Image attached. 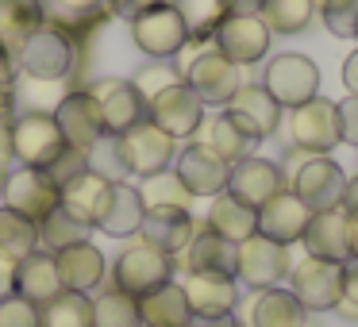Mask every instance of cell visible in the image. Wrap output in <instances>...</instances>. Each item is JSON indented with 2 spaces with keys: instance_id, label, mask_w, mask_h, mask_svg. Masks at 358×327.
Returning a JSON list of instances; mask_svg holds the SVG:
<instances>
[{
  "instance_id": "6da1fadb",
  "label": "cell",
  "mask_w": 358,
  "mask_h": 327,
  "mask_svg": "<svg viewBox=\"0 0 358 327\" xmlns=\"http://www.w3.org/2000/svg\"><path fill=\"white\" fill-rule=\"evenodd\" d=\"M16 58H20V70L35 81H62V78H70L73 66H78L73 39L62 27H50V24H43L39 31L16 50Z\"/></svg>"
},
{
  "instance_id": "7a4b0ae2",
  "label": "cell",
  "mask_w": 358,
  "mask_h": 327,
  "mask_svg": "<svg viewBox=\"0 0 358 327\" xmlns=\"http://www.w3.org/2000/svg\"><path fill=\"white\" fill-rule=\"evenodd\" d=\"M8 143H12V158L31 166V170H47L66 147L55 112H27V116H20L8 127Z\"/></svg>"
},
{
  "instance_id": "3957f363",
  "label": "cell",
  "mask_w": 358,
  "mask_h": 327,
  "mask_svg": "<svg viewBox=\"0 0 358 327\" xmlns=\"http://www.w3.org/2000/svg\"><path fill=\"white\" fill-rule=\"evenodd\" d=\"M0 204L20 216H27L31 224H43L50 212L62 204V189L47 177V170H31V166H20L4 177L0 189Z\"/></svg>"
},
{
  "instance_id": "277c9868",
  "label": "cell",
  "mask_w": 358,
  "mask_h": 327,
  "mask_svg": "<svg viewBox=\"0 0 358 327\" xmlns=\"http://www.w3.org/2000/svg\"><path fill=\"white\" fill-rule=\"evenodd\" d=\"M131 39L143 54H150L155 62H166L193 39V31H189L178 4H162V8H150L131 20Z\"/></svg>"
},
{
  "instance_id": "5b68a950",
  "label": "cell",
  "mask_w": 358,
  "mask_h": 327,
  "mask_svg": "<svg viewBox=\"0 0 358 327\" xmlns=\"http://www.w3.org/2000/svg\"><path fill=\"white\" fill-rule=\"evenodd\" d=\"M289 189H293L312 212H327V208H339L343 204L347 173H343L339 162H331L327 154H304L301 166L289 173Z\"/></svg>"
},
{
  "instance_id": "8992f818",
  "label": "cell",
  "mask_w": 358,
  "mask_h": 327,
  "mask_svg": "<svg viewBox=\"0 0 358 327\" xmlns=\"http://www.w3.org/2000/svg\"><path fill=\"white\" fill-rule=\"evenodd\" d=\"M293 262H289V247L266 239V235H250L247 242H239V254H235V281H243L247 289L262 293L273 289L289 277Z\"/></svg>"
},
{
  "instance_id": "52a82bcc",
  "label": "cell",
  "mask_w": 358,
  "mask_h": 327,
  "mask_svg": "<svg viewBox=\"0 0 358 327\" xmlns=\"http://www.w3.org/2000/svg\"><path fill=\"white\" fill-rule=\"evenodd\" d=\"M289 293L304 304V312H331L343 300V262L308 254L289 270Z\"/></svg>"
},
{
  "instance_id": "ba28073f",
  "label": "cell",
  "mask_w": 358,
  "mask_h": 327,
  "mask_svg": "<svg viewBox=\"0 0 358 327\" xmlns=\"http://www.w3.org/2000/svg\"><path fill=\"white\" fill-rule=\"evenodd\" d=\"M124 143V158H127V170L135 177H155V173L170 170L173 158H178V139L166 135L155 119H139L135 127H127L120 135Z\"/></svg>"
},
{
  "instance_id": "9c48e42d",
  "label": "cell",
  "mask_w": 358,
  "mask_h": 327,
  "mask_svg": "<svg viewBox=\"0 0 358 327\" xmlns=\"http://www.w3.org/2000/svg\"><path fill=\"white\" fill-rule=\"evenodd\" d=\"M262 89L281 104V108H301L304 101H312L320 89V70L312 58L304 54H278L266 66Z\"/></svg>"
},
{
  "instance_id": "30bf717a",
  "label": "cell",
  "mask_w": 358,
  "mask_h": 327,
  "mask_svg": "<svg viewBox=\"0 0 358 327\" xmlns=\"http://www.w3.org/2000/svg\"><path fill=\"white\" fill-rule=\"evenodd\" d=\"M173 273V258L166 254V250L150 247V242H131V247L124 250V254L116 258V289H124V293L131 296H143L150 293V289L166 285Z\"/></svg>"
},
{
  "instance_id": "8fae6325",
  "label": "cell",
  "mask_w": 358,
  "mask_h": 327,
  "mask_svg": "<svg viewBox=\"0 0 358 327\" xmlns=\"http://www.w3.org/2000/svg\"><path fill=\"white\" fill-rule=\"evenodd\" d=\"M147 119H155V124L162 127L166 135H173V139H189V135H196L204 124V104L185 81H178V85L162 89L155 101H147Z\"/></svg>"
},
{
  "instance_id": "7c38bea8",
  "label": "cell",
  "mask_w": 358,
  "mask_h": 327,
  "mask_svg": "<svg viewBox=\"0 0 358 327\" xmlns=\"http://www.w3.org/2000/svg\"><path fill=\"white\" fill-rule=\"evenodd\" d=\"M89 96H93L96 108H101L104 131H112V135H124L127 127H135L139 119H147V101H143V96L135 93V85L124 81V78L93 81V85H89Z\"/></svg>"
},
{
  "instance_id": "4fadbf2b",
  "label": "cell",
  "mask_w": 358,
  "mask_h": 327,
  "mask_svg": "<svg viewBox=\"0 0 358 327\" xmlns=\"http://www.w3.org/2000/svg\"><path fill=\"white\" fill-rule=\"evenodd\" d=\"M293 143L296 150H308V154H327V150L339 143V104L324 101V96H312L301 108H293Z\"/></svg>"
},
{
  "instance_id": "5bb4252c",
  "label": "cell",
  "mask_w": 358,
  "mask_h": 327,
  "mask_svg": "<svg viewBox=\"0 0 358 327\" xmlns=\"http://www.w3.org/2000/svg\"><path fill=\"white\" fill-rule=\"evenodd\" d=\"M216 50L235 66H255L270 50V27L258 16H224L216 24Z\"/></svg>"
},
{
  "instance_id": "9a60e30c",
  "label": "cell",
  "mask_w": 358,
  "mask_h": 327,
  "mask_svg": "<svg viewBox=\"0 0 358 327\" xmlns=\"http://www.w3.org/2000/svg\"><path fill=\"white\" fill-rule=\"evenodd\" d=\"M281 189H285V173H281V166L270 162V158L247 154L243 162H231V173H227L224 193H231L235 201H243L247 208L258 212L273 193H281Z\"/></svg>"
},
{
  "instance_id": "2e32d148",
  "label": "cell",
  "mask_w": 358,
  "mask_h": 327,
  "mask_svg": "<svg viewBox=\"0 0 358 327\" xmlns=\"http://www.w3.org/2000/svg\"><path fill=\"white\" fill-rule=\"evenodd\" d=\"M185 85L201 96V104H227L239 93L243 78H239V66L227 62L220 50H204V54H196L193 62H189Z\"/></svg>"
},
{
  "instance_id": "e0dca14e",
  "label": "cell",
  "mask_w": 358,
  "mask_h": 327,
  "mask_svg": "<svg viewBox=\"0 0 358 327\" xmlns=\"http://www.w3.org/2000/svg\"><path fill=\"white\" fill-rule=\"evenodd\" d=\"M173 173H178V181L193 196H216V193L227 189L231 166H227L216 150L204 147V143H189V147L173 158Z\"/></svg>"
},
{
  "instance_id": "ac0fdd59",
  "label": "cell",
  "mask_w": 358,
  "mask_h": 327,
  "mask_svg": "<svg viewBox=\"0 0 358 327\" xmlns=\"http://www.w3.org/2000/svg\"><path fill=\"white\" fill-rule=\"evenodd\" d=\"M231 124L239 127L247 139H270L278 131V119H281V104L266 93L262 85H239V93L224 104Z\"/></svg>"
},
{
  "instance_id": "d6986e66",
  "label": "cell",
  "mask_w": 358,
  "mask_h": 327,
  "mask_svg": "<svg viewBox=\"0 0 358 327\" xmlns=\"http://www.w3.org/2000/svg\"><path fill=\"white\" fill-rule=\"evenodd\" d=\"M308 219H312L308 204H304L293 189H281V193H273L270 201L258 208V235H266V239L289 247V242H301Z\"/></svg>"
},
{
  "instance_id": "ffe728a7",
  "label": "cell",
  "mask_w": 358,
  "mask_h": 327,
  "mask_svg": "<svg viewBox=\"0 0 358 327\" xmlns=\"http://www.w3.org/2000/svg\"><path fill=\"white\" fill-rule=\"evenodd\" d=\"M55 119H58V131H62L66 147H73V150H89L104 135L101 108H96V101L89 96V89L66 93L55 108Z\"/></svg>"
},
{
  "instance_id": "44dd1931",
  "label": "cell",
  "mask_w": 358,
  "mask_h": 327,
  "mask_svg": "<svg viewBox=\"0 0 358 327\" xmlns=\"http://www.w3.org/2000/svg\"><path fill=\"white\" fill-rule=\"evenodd\" d=\"M185 300L193 308V319H220L231 316L239 304V281L220 273H185Z\"/></svg>"
},
{
  "instance_id": "7402d4cb",
  "label": "cell",
  "mask_w": 358,
  "mask_h": 327,
  "mask_svg": "<svg viewBox=\"0 0 358 327\" xmlns=\"http://www.w3.org/2000/svg\"><path fill=\"white\" fill-rule=\"evenodd\" d=\"M193 235H196V224L189 216V208H147L139 227V239L166 250V254H181L193 242Z\"/></svg>"
},
{
  "instance_id": "603a6c76",
  "label": "cell",
  "mask_w": 358,
  "mask_h": 327,
  "mask_svg": "<svg viewBox=\"0 0 358 327\" xmlns=\"http://www.w3.org/2000/svg\"><path fill=\"white\" fill-rule=\"evenodd\" d=\"M301 242H304V250H308L312 258L347 262L350 247H347V212H343V204L339 208H327V212H312Z\"/></svg>"
},
{
  "instance_id": "cb8c5ba5",
  "label": "cell",
  "mask_w": 358,
  "mask_h": 327,
  "mask_svg": "<svg viewBox=\"0 0 358 327\" xmlns=\"http://www.w3.org/2000/svg\"><path fill=\"white\" fill-rule=\"evenodd\" d=\"M58 293H62V277H58V266H55L50 250H35V254L16 262V296H24L35 308H43Z\"/></svg>"
},
{
  "instance_id": "d4e9b609",
  "label": "cell",
  "mask_w": 358,
  "mask_h": 327,
  "mask_svg": "<svg viewBox=\"0 0 358 327\" xmlns=\"http://www.w3.org/2000/svg\"><path fill=\"white\" fill-rule=\"evenodd\" d=\"M55 266L62 289H73V293H93L104 281V254L93 242H73V247L55 250Z\"/></svg>"
},
{
  "instance_id": "484cf974",
  "label": "cell",
  "mask_w": 358,
  "mask_h": 327,
  "mask_svg": "<svg viewBox=\"0 0 358 327\" xmlns=\"http://www.w3.org/2000/svg\"><path fill=\"white\" fill-rule=\"evenodd\" d=\"M139 319L143 327H193V308L185 300V289L166 281L139 296Z\"/></svg>"
},
{
  "instance_id": "4316f807",
  "label": "cell",
  "mask_w": 358,
  "mask_h": 327,
  "mask_svg": "<svg viewBox=\"0 0 358 327\" xmlns=\"http://www.w3.org/2000/svg\"><path fill=\"white\" fill-rule=\"evenodd\" d=\"M185 270L189 273H220V277H235V254H239V242L220 239L216 231H196L193 242L185 250Z\"/></svg>"
},
{
  "instance_id": "83f0119b",
  "label": "cell",
  "mask_w": 358,
  "mask_h": 327,
  "mask_svg": "<svg viewBox=\"0 0 358 327\" xmlns=\"http://www.w3.org/2000/svg\"><path fill=\"white\" fill-rule=\"evenodd\" d=\"M108 196H112V181L96 177V173H81V177H73L70 185H62V208L73 212V216L81 219V224L96 227L104 216V208H108Z\"/></svg>"
},
{
  "instance_id": "f1b7e54d",
  "label": "cell",
  "mask_w": 358,
  "mask_h": 327,
  "mask_svg": "<svg viewBox=\"0 0 358 327\" xmlns=\"http://www.w3.org/2000/svg\"><path fill=\"white\" fill-rule=\"evenodd\" d=\"M308 324V312L296 300L289 289L273 285L250 300V324L247 327H304Z\"/></svg>"
},
{
  "instance_id": "f546056e",
  "label": "cell",
  "mask_w": 358,
  "mask_h": 327,
  "mask_svg": "<svg viewBox=\"0 0 358 327\" xmlns=\"http://www.w3.org/2000/svg\"><path fill=\"white\" fill-rule=\"evenodd\" d=\"M143 216H147V204H143L139 189L120 181V185H112L108 208H104V216L96 227H101L104 235H112V239H131V235H139Z\"/></svg>"
},
{
  "instance_id": "4dcf8cb0",
  "label": "cell",
  "mask_w": 358,
  "mask_h": 327,
  "mask_svg": "<svg viewBox=\"0 0 358 327\" xmlns=\"http://www.w3.org/2000/svg\"><path fill=\"white\" fill-rule=\"evenodd\" d=\"M43 24H47L43 0H0V47L4 50H20Z\"/></svg>"
},
{
  "instance_id": "1f68e13d",
  "label": "cell",
  "mask_w": 358,
  "mask_h": 327,
  "mask_svg": "<svg viewBox=\"0 0 358 327\" xmlns=\"http://www.w3.org/2000/svg\"><path fill=\"white\" fill-rule=\"evenodd\" d=\"M208 231H216L227 242H247L250 235H258V212L235 201L231 193H216L208 208Z\"/></svg>"
},
{
  "instance_id": "d6a6232c",
  "label": "cell",
  "mask_w": 358,
  "mask_h": 327,
  "mask_svg": "<svg viewBox=\"0 0 358 327\" xmlns=\"http://www.w3.org/2000/svg\"><path fill=\"white\" fill-rule=\"evenodd\" d=\"M201 143L208 150H216L220 158H224L227 166L231 162H243V158L250 154V147H255V139H247V135L239 131V127L231 124V116L227 112H220L216 119H208V124H201Z\"/></svg>"
},
{
  "instance_id": "836d02e7",
  "label": "cell",
  "mask_w": 358,
  "mask_h": 327,
  "mask_svg": "<svg viewBox=\"0 0 358 327\" xmlns=\"http://www.w3.org/2000/svg\"><path fill=\"white\" fill-rule=\"evenodd\" d=\"M39 327H93V300L89 293L62 289L55 300L39 308Z\"/></svg>"
},
{
  "instance_id": "e575fe53",
  "label": "cell",
  "mask_w": 358,
  "mask_h": 327,
  "mask_svg": "<svg viewBox=\"0 0 358 327\" xmlns=\"http://www.w3.org/2000/svg\"><path fill=\"white\" fill-rule=\"evenodd\" d=\"M316 16L312 0H262L258 20L270 27V35H301Z\"/></svg>"
},
{
  "instance_id": "d590c367",
  "label": "cell",
  "mask_w": 358,
  "mask_h": 327,
  "mask_svg": "<svg viewBox=\"0 0 358 327\" xmlns=\"http://www.w3.org/2000/svg\"><path fill=\"white\" fill-rule=\"evenodd\" d=\"M35 250H39V224H31L27 216L0 204V254L20 262V258L35 254Z\"/></svg>"
},
{
  "instance_id": "8d00e7d4",
  "label": "cell",
  "mask_w": 358,
  "mask_h": 327,
  "mask_svg": "<svg viewBox=\"0 0 358 327\" xmlns=\"http://www.w3.org/2000/svg\"><path fill=\"white\" fill-rule=\"evenodd\" d=\"M93 327H143L139 319V296L124 289H104L93 300Z\"/></svg>"
},
{
  "instance_id": "74e56055",
  "label": "cell",
  "mask_w": 358,
  "mask_h": 327,
  "mask_svg": "<svg viewBox=\"0 0 358 327\" xmlns=\"http://www.w3.org/2000/svg\"><path fill=\"white\" fill-rule=\"evenodd\" d=\"M89 235H93V227L81 224L73 212H66L62 204H58V208L39 224V250H50V254H55V250L73 247V242H89Z\"/></svg>"
},
{
  "instance_id": "f35d334b",
  "label": "cell",
  "mask_w": 358,
  "mask_h": 327,
  "mask_svg": "<svg viewBox=\"0 0 358 327\" xmlns=\"http://www.w3.org/2000/svg\"><path fill=\"white\" fill-rule=\"evenodd\" d=\"M85 162H89V173L112 181V185L127 181V173H131L127 170V158H124V143H120V135H112V131H104L101 139L85 150Z\"/></svg>"
},
{
  "instance_id": "ab89813d",
  "label": "cell",
  "mask_w": 358,
  "mask_h": 327,
  "mask_svg": "<svg viewBox=\"0 0 358 327\" xmlns=\"http://www.w3.org/2000/svg\"><path fill=\"white\" fill-rule=\"evenodd\" d=\"M139 196H143L147 208H189V204H193V193H189L178 181V173H170V170L155 173V177H143Z\"/></svg>"
},
{
  "instance_id": "60d3db41",
  "label": "cell",
  "mask_w": 358,
  "mask_h": 327,
  "mask_svg": "<svg viewBox=\"0 0 358 327\" xmlns=\"http://www.w3.org/2000/svg\"><path fill=\"white\" fill-rule=\"evenodd\" d=\"M178 81H185L178 66H170V62H147V66H143V70L131 78V85H135V93H139L143 101H155L162 89L178 85Z\"/></svg>"
},
{
  "instance_id": "b9f144b4",
  "label": "cell",
  "mask_w": 358,
  "mask_h": 327,
  "mask_svg": "<svg viewBox=\"0 0 358 327\" xmlns=\"http://www.w3.org/2000/svg\"><path fill=\"white\" fill-rule=\"evenodd\" d=\"M101 4H104V0H47L50 16L58 20V27H62L66 35H70L73 27H85Z\"/></svg>"
},
{
  "instance_id": "7bdbcfd3",
  "label": "cell",
  "mask_w": 358,
  "mask_h": 327,
  "mask_svg": "<svg viewBox=\"0 0 358 327\" xmlns=\"http://www.w3.org/2000/svg\"><path fill=\"white\" fill-rule=\"evenodd\" d=\"M320 16H324V24H327L331 35H347V39H355L358 0H327L324 8H320Z\"/></svg>"
},
{
  "instance_id": "ee69618b",
  "label": "cell",
  "mask_w": 358,
  "mask_h": 327,
  "mask_svg": "<svg viewBox=\"0 0 358 327\" xmlns=\"http://www.w3.org/2000/svg\"><path fill=\"white\" fill-rule=\"evenodd\" d=\"M0 327H39V308L24 296H0Z\"/></svg>"
},
{
  "instance_id": "f6af8a7d",
  "label": "cell",
  "mask_w": 358,
  "mask_h": 327,
  "mask_svg": "<svg viewBox=\"0 0 358 327\" xmlns=\"http://www.w3.org/2000/svg\"><path fill=\"white\" fill-rule=\"evenodd\" d=\"M89 170V162H85V150H73V147H62V154L55 158V162L47 166V177L55 181L58 189L62 185H70L73 177H81V173Z\"/></svg>"
},
{
  "instance_id": "bcb514c9",
  "label": "cell",
  "mask_w": 358,
  "mask_h": 327,
  "mask_svg": "<svg viewBox=\"0 0 358 327\" xmlns=\"http://www.w3.org/2000/svg\"><path fill=\"white\" fill-rule=\"evenodd\" d=\"M335 312L347 319H358V258L343 262V300L335 304Z\"/></svg>"
},
{
  "instance_id": "7dc6e473",
  "label": "cell",
  "mask_w": 358,
  "mask_h": 327,
  "mask_svg": "<svg viewBox=\"0 0 358 327\" xmlns=\"http://www.w3.org/2000/svg\"><path fill=\"white\" fill-rule=\"evenodd\" d=\"M339 139L358 147V96H347L339 104Z\"/></svg>"
},
{
  "instance_id": "c3c4849f",
  "label": "cell",
  "mask_w": 358,
  "mask_h": 327,
  "mask_svg": "<svg viewBox=\"0 0 358 327\" xmlns=\"http://www.w3.org/2000/svg\"><path fill=\"white\" fill-rule=\"evenodd\" d=\"M162 4H178V0H108V8L116 12V16H127V20L143 16V12H150V8H162Z\"/></svg>"
},
{
  "instance_id": "681fc988",
  "label": "cell",
  "mask_w": 358,
  "mask_h": 327,
  "mask_svg": "<svg viewBox=\"0 0 358 327\" xmlns=\"http://www.w3.org/2000/svg\"><path fill=\"white\" fill-rule=\"evenodd\" d=\"M262 0H220V12L224 16H258Z\"/></svg>"
},
{
  "instance_id": "f907efd6",
  "label": "cell",
  "mask_w": 358,
  "mask_h": 327,
  "mask_svg": "<svg viewBox=\"0 0 358 327\" xmlns=\"http://www.w3.org/2000/svg\"><path fill=\"white\" fill-rule=\"evenodd\" d=\"M16 293V262L0 254V296H12Z\"/></svg>"
},
{
  "instance_id": "816d5d0a",
  "label": "cell",
  "mask_w": 358,
  "mask_h": 327,
  "mask_svg": "<svg viewBox=\"0 0 358 327\" xmlns=\"http://www.w3.org/2000/svg\"><path fill=\"white\" fill-rule=\"evenodd\" d=\"M343 85H347L350 96H358V50L343 62Z\"/></svg>"
},
{
  "instance_id": "f5cc1de1",
  "label": "cell",
  "mask_w": 358,
  "mask_h": 327,
  "mask_svg": "<svg viewBox=\"0 0 358 327\" xmlns=\"http://www.w3.org/2000/svg\"><path fill=\"white\" fill-rule=\"evenodd\" d=\"M347 247H350V258H358V212H347Z\"/></svg>"
},
{
  "instance_id": "db71d44e",
  "label": "cell",
  "mask_w": 358,
  "mask_h": 327,
  "mask_svg": "<svg viewBox=\"0 0 358 327\" xmlns=\"http://www.w3.org/2000/svg\"><path fill=\"white\" fill-rule=\"evenodd\" d=\"M196 327H247L243 319H235V316H220V319H193Z\"/></svg>"
},
{
  "instance_id": "11a10c76",
  "label": "cell",
  "mask_w": 358,
  "mask_h": 327,
  "mask_svg": "<svg viewBox=\"0 0 358 327\" xmlns=\"http://www.w3.org/2000/svg\"><path fill=\"white\" fill-rule=\"evenodd\" d=\"M343 208L347 212H358V177L347 181V193H343Z\"/></svg>"
},
{
  "instance_id": "9f6ffc18",
  "label": "cell",
  "mask_w": 358,
  "mask_h": 327,
  "mask_svg": "<svg viewBox=\"0 0 358 327\" xmlns=\"http://www.w3.org/2000/svg\"><path fill=\"white\" fill-rule=\"evenodd\" d=\"M312 4H316V12H320V8H324V4H327V0H312Z\"/></svg>"
},
{
  "instance_id": "6f0895ef",
  "label": "cell",
  "mask_w": 358,
  "mask_h": 327,
  "mask_svg": "<svg viewBox=\"0 0 358 327\" xmlns=\"http://www.w3.org/2000/svg\"><path fill=\"white\" fill-rule=\"evenodd\" d=\"M355 39H358V27H355Z\"/></svg>"
}]
</instances>
